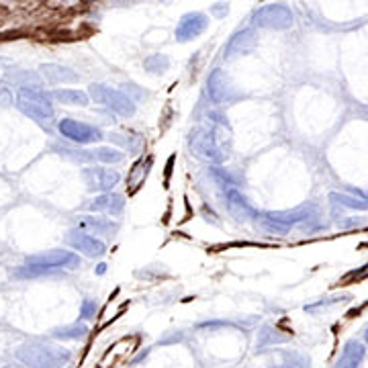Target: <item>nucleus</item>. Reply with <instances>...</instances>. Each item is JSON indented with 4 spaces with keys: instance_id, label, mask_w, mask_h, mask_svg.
<instances>
[{
    "instance_id": "nucleus-18",
    "label": "nucleus",
    "mask_w": 368,
    "mask_h": 368,
    "mask_svg": "<svg viewBox=\"0 0 368 368\" xmlns=\"http://www.w3.org/2000/svg\"><path fill=\"white\" fill-rule=\"evenodd\" d=\"M266 217L272 219L274 223L291 230L293 225L309 219V209L307 207H299V209H293V211H270V213H266Z\"/></svg>"
},
{
    "instance_id": "nucleus-20",
    "label": "nucleus",
    "mask_w": 368,
    "mask_h": 368,
    "mask_svg": "<svg viewBox=\"0 0 368 368\" xmlns=\"http://www.w3.org/2000/svg\"><path fill=\"white\" fill-rule=\"evenodd\" d=\"M51 99L56 103L62 105H70V107H88L90 105V97L84 90H76V88H58L53 93H49Z\"/></svg>"
},
{
    "instance_id": "nucleus-28",
    "label": "nucleus",
    "mask_w": 368,
    "mask_h": 368,
    "mask_svg": "<svg viewBox=\"0 0 368 368\" xmlns=\"http://www.w3.org/2000/svg\"><path fill=\"white\" fill-rule=\"evenodd\" d=\"M95 313H97V303L95 301H84V305H82V317L90 319V317H95Z\"/></svg>"
},
{
    "instance_id": "nucleus-25",
    "label": "nucleus",
    "mask_w": 368,
    "mask_h": 368,
    "mask_svg": "<svg viewBox=\"0 0 368 368\" xmlns=\"http://www.w3.org/2000/svg\"><path fill=\"white\" fill-rule=\"evenodd\" d=\"M115 143H119L123 149H127V151H137L141 145H143V141L139 139V137H135V135H129V137H123L121 133H111L109 135Z\"/></svg>"
},
{
    "instance_id": "nucleus-15",
    "label": "nucleus",
    "mask_w": 368,
    "mask_h": 368,
    "mask_svg": "<svg viewBox=\"0 0 368 368\" xmlns=\"http://www.w3.org/2000/svg\"><path fill=\"white\" fill-rule=\"evenodd\" d=\"M365 354H367V348H365V344L363 342H356V340H350L346 346H344V350H342V354H340V358H338V368H360L363 365V360H365Z\"/></svg>"
},
{
    "instance_id": "nucleus-2",
    "label": "nucleus",
    "mask_w": 368,
    "mask_h": 368,
    "mask_svg": "<svg viewBox=\"0 0 368 368\" xmlns=\"http://www.w3.org/2000/svg\"><path fill=\"white\" fill-rule=\"evenodd\" d=\"M16 358L29 368H64L70 363V352L43 342H27L16 350Z\"/></svg>"
},
{
    "instance_id": "nucleus-16",
    "label": "nucleus",
    "mask_w": 368,
    "mask_h": 368,
    "mask_svg": "<svg viewBox=\"0 0 368 368\" xmlns=\"http://www.w3.org/2000/svg\"><path fill=\"white\" fill-rule=\"evenodd\" d=\"M53 149L60 154V156H64V158H68V160H72V162H78V164H99V160H97V147H76V145H53Z\"/></svg>"
},
{
    "instance_id": "nucleus-21",
    "label": "nucleus",
    "mask_w": 368,
    "mask_h": 368,
    "mask_svg": "<svg viewBox=\"0 0 368 368\" xmlns=\"http://www.w3.org/2000/svg\"><path fill=\"white\" fill-rule=\"evenodd\" d=\"M330 199L336 203V205H342V207H348V209H356V211H368V197L356 193V197L352 195H346V193H332Z\"/></svg>"
},
{
    "instance_id": "nucleus-7",
    "label": "nucleus",
    "mask_w": 368,
    "mask_h": 368,
    "mask_svg": "<svg viewBox=\"0 0 368 368\" xmlns=\"http://www.w3.org/2000/svg\"><path fill=\"white\" fill-rule=\"evenodd\" d=\"M58 131L64 139L72 141L74 145H90V143H99L105 135L99 127L88 125L84 121H76V119H62L58 123Z\"/></svg>"
},
{
    "instance_id": "nucleus-4",
    "label": "nucleus",
    "mask_w": 368,
    "mask_h": 368,
    "mask_svg": "<svg viewBox=\"0 0 368 368\" xmlns=\"http://www.w3.org/2000/svg\"><path fill=\"white\" fill-rule=\"evenodd\" d=\"M88 97L93 103L109 109L111 113H117L119 117H133L135 115V101L117 88H111L107 84H90Z\"/></svg>"
},
{
    "instance_id": "nucleus-9",
    "label": "nucleus",
    "mask_w": 368,
    "mask_h": 368,
    "mask_svg": "<svg viewBox=\"0 0 368 368\" xmlns=\"http://www.w3.org/2000/svg\"><path fill=\"white\" fill-rule=\"evenodd\" d=\"M66 244L72 249H76V254H82L88 258H103L107 254V245L103 240H99L97 236H90L88 232H82V230H70L66 234Z\"/></svg>"
},
{
    "instance_id": "nucleus-23",
    "label": "nucleus",
    "mask_w": 368,
    "mask_h": 368,
    "mask_svg": "<svg viewBox=\"0 0 368 368\" xmlns=\"http://www.w3.org/2000/svg\"><path fill=\"white\" fill-rule=\"evenodd\" d=\"M143 66H145V70L151 72V74H164V72L168 70V66H170V60H168L166 56H162V53H154V56L145 58Z\"/></svg>"
},
{
    "instance_id": "nucleus-5",
    "label": "nucleus",
    "mask_w": 368,
    "mask_h": 368,
    "mask_svg": "<svg viewBox=\"0 0 368 368\" xmlns=\"http://www.w3.org/2000/svg\"><path fill=\"white\" fill-rule=\"evenodd\" d=\"M252 25L258 29L282 31V29H291L295 25V14L284 4H266V6H260L252 14Z\"/></svg>"
},
{
    "instance_id": "nucleus-8",
    "label": "nucleus",
    "mask_w": 368,
    "mask_h": 368,
    "mask_svg": "<svg viewBox=\"0 0 368 368\" xmlns=\"http://www.w3.org/2000/svg\"><path fill=\"white\" fill-rule=\"evenodd\" d=\"M80 174H82V180L90 193H109L121 180V174L115 168H107L103 164H93L88 168H84Z\"/></svg>"
},
{
    "instance_id": "nucleus-1",
    "label": "nucleus",
    "mask_w": 368,
    "mask_h": 368,
    "mask_svg": "<svg viewBox=\"0 0 368 368\" xmlns=\"http://www.w3.org/2000/svg\"><path fill=\"white\" fill-rule=\"evenodd\" d=\"M16 109L29 117L31 121L41 125L43 129H51L56 123V109H53V99L47 90L41 86H29V88H19L16 90Z\"/></svg>"
},
{
    "instance_id": "nucleus-3",
    "label": "nucleus",
    "mask_w": 368,
    "mask_h": 368,
    "mask_svg": "<svg viewBox=\"0 0 368 368\" xmlns=\"http://www.w3.org/2000/svg\"><path fill=\"white\" fill-rule=\"evenodd\" d=\"M188 147L203 162L221 164L228 158L215 129H209V127H195L188 135Z\"/></svg>"
},
{
    "instance_id": "nucleus-6",
    "label": "nucleus",
    "mask_w": 368,
    "mask_h": 368,
    "mask_svg": "<svg viewBox=\"0 0 368 368\" xmlns=\"http://www.w3.org/2000/svg\"><path fill=\"white\" fill-rule=\"evenodd\" d=\"M25 264L39 268L41 272H51V270H62V268H76L80 266V256L70 249H47L41 254H33L25 260Z\"/></svg>"
},
{
    "instance_id": "nucleus-13",
    "label": "nucleus",
    "mask_w": 368,
    "mask_h": 368,
    "mask_svg": "<svg viewBox=\"0 0 368 368\" xmlns=\"http://www.w3.org/2000/svg\"><path fill=\"white\" fill-rule=\"evenodd\" d=\"M90 211L95 213H101V215H107V217H119L125 209V199H123L119 193H101L90 205H88Z\"/></svg>"
},
{
    "instance_id": "nucleus-26",
    "label": "nucleus",
    "mask_w": 368,
    "mask_h": 368,
    "mask_svg": "<svg viewBox=\"0 0 368 368\" xmlns=\"http://www.w3.org/2000/svg\"><path fill=\"white\" fill-rule=\"evenodd\" d=\"M278 330H274V334H270V326H266L262 332H260V346H270V344H278V342H284L286 336H280L276 334Z\"/></svg>"
},
{
    "instance_id": "nucleus-22",
    "label": "nucleus",
    "mask_w": 368,
    "mask_h": 368,
    "mask_svg": "<svg viewBox=\"0 0 368 368\" xmlns=\"http://www.w3.org/2000/svg\"><path fill=\"white\" fill-rule=\"evenodd\" d=\"M8 80L19 86V88H29V86H43L41 84V78L33 72H25V70H19V72H12L8 74Z\"/></svg>"
},
{
    "instance_id": "nucleus-19",
    "label": "nucleus",
    "mask_w": 368,
    "mask_h": 368,
    "mask_svg": "<svg viewBox=\"0 0 368 368\" xmlns=\"http://www.w3.org/2000/svg\"><path fill=\"white\" fill-rule=\"evenodd\" d=\"M82 225L88 232H93L97 236H105V238H113L119 232V223L113 221L111 217H90V215H86V217H82Z\"/></svg>"
},
{
    "instance_id": "nucleus-10",
    "label": "nucleus",
    "mask_w": 368,
    "mask_h": 368,
    "mask_svg": "<svg viewBox=\"0 0 368 368\" xmlns=\"http://www.w3.org/2000/svg\"><path fill=\"white\" fill-rule=\"evenodd\" d=\"M207 93H209L211 101L217 103V105L232 103V101L238 97L236 86L232 84L230 76H228L223 70H219V68L213 70V72L209 74V80H207Z\"/></svg>"
},
{
    "instance_id": "nucleus-29",
    "label": "nucleus",
    "mask_w": 368,
    "mask_h": 368,
    "mask_svg": "<svg viewBox=\"0 0 368 368\" xmlns=\"http://www.w3.org/2000/svg\"><path fill=\"white\" fill-rule=\"evenodd\" d=\"M211 12L217 14V16H225V14L230 12V6H228V2H217V4L211 8Z\"/></svg>"
},
{
    "instance_id": "nucleus-14",
    "label": "nucleus",
    "mask_w": 368,
    "mask_h": 368,
    "mask_svg": "<svg viewBox=\"0 0 368 368\" xmlns=\"http://www.w3.org/2000/svg\"><path fill=\"white\" fill-rule=\"evenodd\" d=\"M39 70H41V78L47 84H74L80 80V74L60 64H41Z\"/></svg>"
},
{
    "instance_id": "nucleus-11",
    "label": "nucleus",
    "mask_w": 368,
    "mask_h": 368,
    "mask_svg": "<svg viewBox=\"0 0 368 368\" xmlns=\"http://www.w3.org/2000/svg\"><path fill=\"white\" fill-rule=\"evenodd\" d=\"M209 27V16L205 12H188L184 14L180 21H178V27H176V41L180 43H186V41H193L197 37H201Z\"/></svg>"
},
{
    "instance_id": "nucleus-24",
    "label": "nucleus",
    "mask_w": 368,
    "mask_h": 368,
    "mask_svg": "<svg viewBox=\"0 0 368 368\" xmlns=\"http://www.w3.org/2000/svg\"><path fill=\"white\" fill-rule=\"evenodd\" d=\"M88 332V328L84 323H74L70 328H62L56 332V338H62V340H76V338H84Z\"/></svg>"
},
{
    "instance_id": "nucleus-27",
    "label": "nucleus",
    "mask_w": 368,
    "mask_h": 368,
    "mask_svg": "<svg viewBox=\"0 0 368 368\" xmlns=\"http://www.w3.org/2000/svg\"><path fill=\"white\" fill-rule=\"evenodd\" d=\"M278 368H309L307 358H303L301 354H286L284 356V363Z\"/></svg>"
},
{
    "instance_id": "nucleus-17",
    "label": "nucleus",
    "mask_w": 368,
    "mask_h": 368,
    "mask_svg": "<svg viewBox=\"0 0 368 368\" xmlns=\"http://www.w3.org/2000/svg\"><path fill=\"white\" fill-rule=\"evenodd\" d=\"M225 199H228V211H230V215H232L236 221H245V219L254 217V211H252L249 203L245 201V197L240 191L230 188L228 195H225Z\"/></svg>"
},
{
    "instance_id": "nucleus-12",
    "label": "nucleus",
    "mask_w": 368,
    "mask_h": 368,
    "mask_svg": "<svg viewBox=\"0 0 368 368\" xmlns=\"http://www.w3.org/2000/svg\"><path fill=\"white\" fill-rule=\"evenodd\" d=\"M258 43V37H256V31L254 29H242L238 31L230 41H228V47H225V60H236L240 56L249 53Z\"/></svg>"
}]
</instances>
